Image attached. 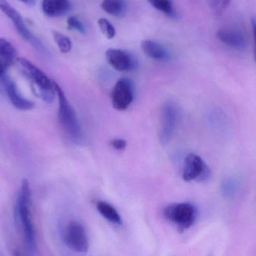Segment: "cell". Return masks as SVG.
Returning <instances> with one entry per match:
<instances>
[{
    "instance_id": "6da1fadb",
    "label": "cell",
    "mask_w": 256,
    "mask_h": 256,
    "mask_svg": "<svg viewBox=\"0 0 256 256\" xmlns=\"http://www.w3.org/2000/svg\"><path fill=\"white\" fill-rule=\"evenodd\" d=\"M15 220L22 230L26 246L32 255L36 251V232L31 214V190L30 182L24 179L16 198L14 210Z\"/></svg>"
},
{
    "instance_id": "7a4b0ae2",
    "label": "cell",
    "mask_w": 256,
    "mask_h": 256,
    "mask_svg": "<svg viewBox=\"0 0 256 256\" xmlns=\"http://www.w3.org/2000/svg\"><path fill=\"white\" fill-rule=\"evenodd\" d=\"M55 88L58 100V118L60 126L70 140L80 144L82 141L84 134L76 112L67 100L62 88L56 82Z\"/></svg>"
},
{
    "instance_id": "3957f363",
    "label": "cell",
    "mask_w": 256,
    "mask_h": 256,
    "mask_svg": "<svg viewBox=\"0 0 256 256\" xmlns=\"http://www.w3.org/2000/svg\"><path fill=\"white\" fill-rule=\"evenodd\" d=\"M18 62L22 73L37 88L39 97L46 103H52L56 94L55 82L26 58H19Z\"/></svg>"
},
{
    "instance_id": "277c9868",
    "label": "cell",
    "mask_w": 256,
    "mask_h": 256,
    "mask_svg": "<svg viewBox=\"0 0 256 256\" xmlns=\"http://www.w3.org/2000/svg\"><path fill=\"white\" fill-rule=\"evenodd\" d=\"M0 10L13 22L14 26L22 39L30 44L40 54L43 55H48V50L46 49L44 45L30 31L22 15L13 6H10L7 0H0Z\"/></svg>"
},
{
    "instance_id": "5b68a950",
    "label": "cell",
    "mask_w": 256,
    "mask_h": 256,
    "mask_svg": "<svg viewBox=\"0 0 256 256\" xmlns=\"http://www.w3.org/2000/svg\"><path fill=\"white\" fill-rule=\"evenodd\" d=\"M164 218L176 225L180 232L190 228L197 216V209L189 202L173 203L164 210Z\"/></svg>"
},
{
    "instance_id": "8992f818",
    "label": "cell",
    "mask_w": 256,
    "mask_h": 256,
    "mask_svg": "<svg viewBox=\"0 0 256 256\" xmlns=\"http://www.w3.org/2000/svg\"><path fill=\"white\" fill-rule=\"evenodd\" d=\"M178 117V111L174 104L167 102L162 105L159 137L162 146L168 144L172 138L177 128Z\"/></svg>"
},
{
    "instance_id": "52a82bcc",
    "label": "cell",
    "mask_w": 256,
    "mask_h": 256,
    "mask_svg": "<svg viewBox=\"0 0 256 256\" xmlns=\"http://www.w3.org/2000/svg\"><path fill=\"white\" fill-rule=\"evenodd\" d=\"M210 176V168L201 156L194 153L186 155L183 168V179L185 182H204Z\"/></svg>"
},
{
    "instance_id": "ba28073f",
    "label": "cell",
    "mask_w": 256,
    "mask_h": 256,
    "mask_svg": "<svg viewBox=\"0 0 256 256\" xmlns=\"http://www.w3.org/2000/svg\"><path fill=\"white\" fill-rule=\"evenodd\" d=\"M64 240L68 248L76 252H86L90 246L85 228L80 222L73 221L66 227Z\"/></svg>"
},
{
    "instance_id": "9c48e42d",
    "label": "cell",
    "mask_w": 256,
    "mask_h": 256,
    "mask_svg": "<svg viewBox=\"0 0 256 256\" xmlns=\"http://www.w3.org/2000/svg\"><path fill=\"white\" fill-rule=\"evenodd\" d=\"M112 103L114 108L118 110H127L134 98V84L128 78H122L112 88Z\"/></svg>"
},
{
    "instance_id": "30bf717a",
    "label": "cell",
    "mask_w": 256,
    "mask_h": 256,
    "mask_svg": "<svg viewBox=\"0 0 256 256\" xmlns=\"http://www.w3.org/2000/svg\"><path fill=\"white\" fill-rule=\"evenodd\" d=\"M106 58L108 63L118 72H132L138 68V61L136 57L124 50L115 48L108 50Z\"/></svg>"
},
{
    "instance_id": "8fae6325",
    "label": "cell",
    "mask_w": 256,
    "mask_h": 256,
    "mask_svg": "<svg viewBox=\"0 0 256 256\" xmlns=\"http://www.w3.org/2000/svg\"><path fill=\"white\" fill-rule=\"evenodd\" d=\"M1 80L9 100L16 109L26 111L31 110L34 108V103L26 98L22 97V94L18 91L16 84L13 81L10 80L6 76Z\"/></svg>"
},
{
    "instance_id": "7c38bea8",
    "label": "cell",
    "mask_w": 256,
    "mask_h": 256,
    "mask_svg": "<svg viewBox=\"0 0 256 256\" xmlns=\"http://www.w3.org/2000/svg\"><path fill=\"white\" fill-rule=\"evenodd\" d=\"M216 37L222 43L236 50L244 51L248 48V40L243 33L234 30H220Z\"/></svg>"
},
{
    "instance_id": "4fadbf2b",
    "label": "cell",
    "mask_w": 256,
    "mask_h": 256,
    "mask_svg": "<svg viewBox=\"0 0 256 256\" xmlns=\"http://www.w3.org/2000/svg\"><path fill=\"white\" fill-rule=\"evenodd\" d=\"M72 4L69 0H43L42 12L49 18L64 16L70 10Z\"/></svg>"
},
{
    "instance_id": "5bb4252c",
    "label": "cell",
    "mask_w": 256,
    "mask_h": 256,
    "mask_svg": "<svg viewBox=\"0 0 256 256\" xmlns=\"http://www.w3.org/2000/svg\"><path fill=\"white\" fill-rule=\"evenodd\" d=\"M142 50L149 58L158 62H166L170 60L168 50L158 42L152 40H144L141 44Z\"/></svg>"
},
{
    "instance_id": "9a60e30c",
    "label": "cell",
    "mask_w": 256,
    "mask_h": 256,
    "mask_svg": "<svg viewBox=\"0 0 256 256\" xmlns=\"http://www.w3.org/2000/svg\"><path fill=\"white\" fill-rule=\"evenodd\" d=\"M18 60V52L14 45L7 39L0 38V61L8 68Z\"/></svg>"
},
{
    "instance_id": "2e32d148",
    "label": "cell",
    "mask_w": 256,
    "mask_h": 256,
    "mask_svg": "<svg viewBox=\"0 0 256 256\" xmlns=\"http://www.w3.org/2000/svg\"><path fill=\"white\" fill-rule=\"evenodd\" d=\"M100 6L106 14L116 18H123L127 12L126 0H103Z\"/></svg>"
},
{
    "instance_id": "e0dca14e",
    "label": "cell",
    "mask_w": 256,
    "mask_h": 256,
    "mask_svg": "<svg viewBox=\"0 0 256 256\" xmlns=\"http://www.w3.org/2000/svg\"><path fill=\"white\" fill-rule=\"evenodd\" d=\"M97 210L106 220L117 226L122 224L121 216L116 209L106 202L100 201L97 203Z\"/></svg>"
},
{
    "instance_id": "ac0fdd59",
    "label": "cell",
    "mask_w": 256,
    "mask_h": 256,
    "mask_svg": "<svg viewBox=\"0 0 256 256\" xmlns=\"http://www.w3.org/2000/svg\"><path fill=\"white\" fill-rule=\"evenodd\" d=\"M147 1L150 3L152 7L162 12L166 16L171 18H177V12L174 9V4L172 0H147Z\"/></svg>"
},
{
    "instance_id": "d6986e66",
    "label": "cell",
    "mask_w": 256,
    "mask_h": 256,
    "mask_svg": "<svg viewBox=\"0 0 256 256\" xmlns=\"http://www.w3.org/2000/svg\"><path fill=\"white\" fill-rule=\"evenodd\" d=\"M52 37L60 52L68 54L72 50V42L68 37L58 31H52Z\"/></svg>"
},
{
    "instance_id": "ffe728a7",
    "label": "cell",
    "mask_w": 256,
    "mask_h": 256,
    "mask_svg": "<svg viewBox=\"0 0 256 256\" xmlns=\"http://www.w3.org/2000/svg\"><path fill=\"white\" fill-rule=\"evenodd\" d=\"M238 188V180L233 178H228L222 182L221 189H222V194L228 197L232 196L236 194Z\"/></svg>"
},
{
    "instance_id": "44dd1931",
    "label": "cell",
    "mask_w": 256,
    "mask_h": 256,
    "mask_svg": "<svg viewBox=\"0 0 256 256\" xmlns=\"http://www.w3.org/2000/svg\"><path fill=\"white\" fill-rule=\"evenodd\" d=\"M98 24L102 33L108 39H112L115 37L116 34L115 27L108 20L105 19V18H100L98 21Z\"/></svg>"
},
{
    "instance_id": "7402d4cb",
    "label": "cell",
    "mask_w": 256,
    "mask_h": 256,
    "mask_svg": "<svg viewBox=\"0 0 256 256\" xmlns=\"http://www.w3.org/2000/svg\"><path fill=\"white\" fill-rule=\"evenodd\" d=\"M67 25L69 30H75L81 34H85L86 28L82 21L76 16H70L67 19Z\"/></svg>"
},
{
    "instance_id": "603a6c76",
    "label": "cell",
    "mask_w": 256,
    "mask_h": 256,
    "mask_svg": "<svg viewBox=\"0 0 256 256\" xmlns=\"http://www.w3.org/2000/svg\"><path fill=\"white\" fill-rule=\"evenodd\" d=\"M110 144L115 150H123L127 147V142L123 138H114L111 140Z\"/></svg>"
},
{
    "instance_id": "cb8c5ba5",
    "label": "cell",
    "mask_w": 256,
    "mask_h": 256,
    "mask_svg": "<svg viewBox=\"0 0 256 256\" xmlns=\"http://www.w3.org/2000/svg\"><path fill=\"white\" fill-rule=\"evenodd\" d=\"M252 32H254V40L256 44V20L255 18L252 20Z\"/></svg>"
},
{
    "instance_id": "d4e9b609",
    "label": "cell",
    "mask_w": 256,
    "mask_h": 256,
    "mask_svg": "<svg viewBox=\"0 0 256 256\" xmlns=\"http://www.w3.org/2000/svg\"><path fill=\"white\" fill-rule=\"evenodd\" d=\"M18 1L21 2L30 6H34L36 2V0H18Z\"/></svg>"
},
{
    "instance_id": "484cf974",
    "label": "cell",
    "mask_w": 256,
    "mask_h": 256,
    "mask_svg": "<svg viewBox=\"0 0 256 256\" xmlns=\"http://www.w3.org/2000/svg\"><path fill=\"white\" fill-rule=\"evenodd\" d=\"M231 2V0H222V4H224V7H227L228 4Z\"/></svg>"
},
{
    "instance_id": "4316f807",
    "label": "cell",
    "mask_w": 256,
    "mask_h": 256,
    "mask_svg": "<svg viewBox=\"0 0 256 256\" xmlns=\"http://www.w3.org/2000/svg\"><path fill=\"white\" fill-rule=\"evenodd\" d=\"M14 256H24L22 255V254H21L20 252H19V251H14Z\"/></svg>"
}]
</instances>
